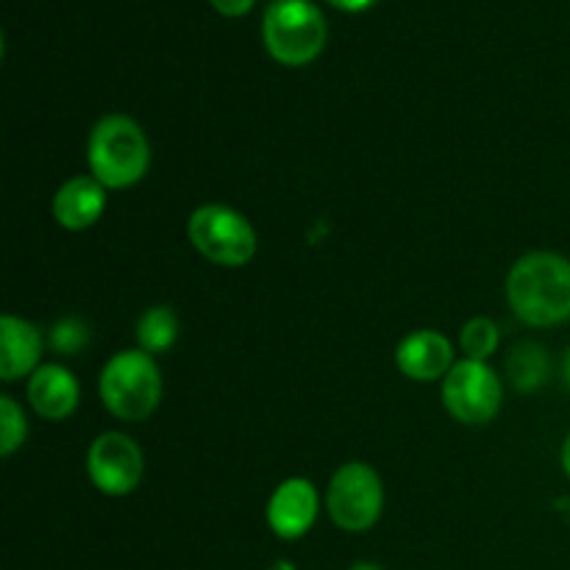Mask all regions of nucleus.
Wrapping results in <instances>:
<instances>
[{
  "label": "nucleus",
  "mask_w": 570,
  "mask_h": 570,
  "mask_svg": "<svg viewBox=\"0 0 570 570\" xmlns=\"http://www.w3.org/2000/svg\"><path fill=\"white\" fill-rule=\"evenodd\" d=\"M507 304L527 326L570 321V259L551 250L521 256L507 276Z\"/></svg>",
  "instance_id": "obj_1"
},
{
  "label": "nucleus",
  "mask_w": 570,
  "mask_h": 570,
  "mask_svg": "<svg viewBox=\"0 0 570 570\" xmlns=\"http://www.w3.org/2000/svg\"><path fill=\"white\" fill-rule=\"evenodd\" d=\"M87 165L106 189H128L142 181L150 167L142 126L128 115L100 117L87 139Z\"/></svg>",
  "instance_id": "obj_2"
},
{
  "label": "nucleus",
  "mask_w": 570,
  "mask_h": 570,
  "mask_svg": "<svg viewBox=\"0 0 570 570\" xmlns=\"http://www.w3.org/2000/svg\"><path fill=\"white\" fill-rule=\"evenodd\" d=\"M100 401L126 423H139L156 412L161 401L159 365L142 348H128L111 356L100 371Z\"/></svg>",
  "instance_id": "obj_3"
},
{
  "label": "nucleus",
  "mask_w": 570,
  "mask_h": 570,
  "mask_svg": "<svg viewBox=\"0 0 570 570\" xmlns=\"http://www.w3.org/2000/svg\"><path fill=\"white\" fill-rule=\"evenodd\" d=\"M326 17L312 0H273L262 20L265 48L278 65L304 67L326 48Z\"/></svg>",
  "instance_id": "obj_4"
},
{
  "label": "nucleus",
  "mask_w": 570,
  "mask_h": 570,
  "mask_svg": "<svg viewBox=\"0 0 570 570\" xmlns=\"http://www.w3.org/2000/svg\"><path fill=\"white\" fill-rule=\"evenodd\" d=\"M187 234L193 248L220 267H245L259 245L248 217L223 204L198 206L189 215Z\"/></svg>",
  "instance_id": "obj_5"
},
{
  "label": "nucleus",
  "mask_w": 570,
  "mask_h": 570,
  "mask_svg": "<svg viewBox=\"0 0 570 570\" xmlns=\"http://www.w3.org/2000/svg\"><path fill=\"white\" fill-rule=\"evenodd\" d=\"M326 510L343 532H367L384 510L382 476L367 462H345L328 482Z\"/></svg>",
  "instance_id": "obj_6"
},
{
  "label": "nucleus",
  "mask_w": 570,
  "mask_h": 570,
  "mask_svg": "<svg viewBox=\"0 0 570 570\" xmlns=\"http://www.w3.org/2000/svg\"><path fill=\"white\" fill-rule=\"evenodd\" d=\"M504 401V384L488 362L460 360L443 379V404L465 426L493 421Z\"/></svg>",
  "instance_id": "obj_7"
},
{
  "label": "nucleus",
  "mask_w": 570,
  "mask_h": 570,
  "mask_svg": "<svg viewBox=\"0 0 570 570\" xmlns=\"http://www.w3.org/2000/svg\"><path fill=\"white\" fill-rule=\"evenodd\" d=\"M142 449L122 432H104L87 451V476L95 490L111 499L134 493L142 482Z\"/></svg>",
  "instance_id": "obj_8"
},
{
  "label": "nucleus",
  "mask_w": 570,
  "mask_h": 570,
  "mask_svg": "<svg viewBox=\"0 0 570 570\" xmlns=\"http://www.w3.org/2000/svg\"><path fill=\"white\" fill-rule=\"evenodd\" d=\"M321 495L315 484L304 476H289L273 490L267 501V527L282 540H298L315 527Z\"/></svg>",
  "instance_id": "obj_9"
},
{
  "label": "nucleus",
  "mask_w": 570,
  "mask_h": 570,
  "mask_svg": "<svg viewBox=\"0 0 570 570\" xmlns=\"http://www.w3.org/2000/svg\"><path fill=\"white\" fill-rule=\"evenodd\" d=\"M395 365L412 382H438L449 376L454 362V345L434 328H417L406 334L395 348Z\"/></svg>",
  "instance_id": "obj_10"
},
{
  "label": "nucleus",
  "mask_w": 570,
  "mask_h": 570,
  "mask_svg": "<svg viewBox=\"0 0 570 570\" xmlns=\"http://www.w3.org/2000/svg\"><path fill=\"white\" fill-rule=\"evenodd\" d=\"M28 404L45 421H67V417L76 412L78 399H81V387H78V379L72 376V371H67L65 365H39L37 371L28 376Z\"/></svg>",
  "instance_id": "obj_11"
},
{
  "label": "nucleus",
  "mask_w": 570,
  "mask_h": 570,
  "mask_svg": "<svg viewBox=\"0 0 570 570\" xmlns=\"http://www.w3.org/2000/svg\"><path fill=\"white\" fill-rule=\"evenodd\" d=\"M106 187L95 176H76L53 195V220L67 232H87L104 217Z\"/></svg>",
  "instance_id": "obj_12"
},
{
  "label": "nucleus",
  "mask_w": 570,
  "mask_h": 570,
  "mask_svg": "<svg viewBox=\"0 0 570 570\" xmlns=\"http://www.w3.org/2000/svg\"><path fill=\"white\" fill-rule=\"evenodd\" d=\"M42 343V334L31 321L17 315L0 317V379L17 382L37 371Z\"/></svg>",
  "instance_id": "obj_13"
},
{
  "label": "nucleus",
  "mask_w": 570,
  "mask_h": 570,
  "mask_svg": "<svg viewBox=\"0 0 570 570\" xmlns=\"http://www.w3.org/2000/svg\"><path fill=\"white\" fill-rule=\"evenodd\" d=\"M551 360L546 354L543 345L538 343H521L510 351L507 356V376H510L512 387L521 393H532L549 382Z\"/></svg>",
  "instance_id": "obj_14"
},
{
  "label": "nucleus",
  "mask_w": 570,
  "mask_h": 570,
  "mask_svg": "<svg viewBox=\"0 0 570 570\" xmlns=\"http://www.w3.org/2000/svg\"><path fill=\"white\" fill-rule=\"evenodd\" d=\"M178 340V315L173 306H150L137 321V343L145 354H165Z\"/></svg>",
  "instance_id": "obj_15"
},
{
  "label": "nucleus",
  "mask_w": 570,
  "mask_h": 570,
  "mask_svg": "<svg viewBox=\"0 0 570 570\" xmlns=\"http://www.w3.org/2000/svg\"><path fill=\"white\" fill-rule=\"evenodd\" d=\"M499 326H495L490 317H473V321H468L460 332V348L462 354H465V360L488 362L490 356L499 351Z\"/></svg>",
  "instance_id": "obj_16"
},
{
  "label": "nucleus",
  "mask_w": 570,
  "mask_h": 570,
  "mask_svg": "<svg viewBox=\"0 0 570 570\" xmlns=\"http://www.w3.org/2000/svg\"><path fill=\"white\" fill-rule=\"evenodd\" d=\"M28 421L22 406L11 395H0V454L11 456L26 445Z\"/></svg>",
  "instance_id": "obj_17"
},
{
  "label": "nucleus",
  "mask_w": 570,
  "mask_h": 570,
  "mask_svg": "<svg viewBox=\"0 0 570 570\" xmlns=\"http://www.w3.org/2000/svg\"><path fill=\"white\" fill-rule=\"evenodd\" d=\"M48 343L53 345V351H59V354L65 356L78 354V351L89 343L87 323H81L78 317H65V321H59L50 328Z\"/></svg>",
  "instance_id": "obj_18"
},
{
  "label": "nucleus",
  "mask_w": 570,
  "mask_h": 570,
  "mask_svg": "<svg viewBox=\"0 0 570 570\" xmlns=\"http://www.w3.org/2000/svg\"><path fill=\"white\" fill-rule=\"evenodd\" d=\"M209 3L226 17H243L254 9V0H209Z\"/></svg>",
  "instance_id": "obj_19"
},
{
  "label": "nucleus",
  "mask_w": 570,
  "mask_h": 570,
  "mask_svg": "<svg viewBox=\"0 0 570 570\" xmlns=\"http://www.w3.org/2000/svg\"><path fill=\"white\" fill-rule=\"evenodd\" d=\"M332 6H337V9L343 11H365L371 9L373 3H379V0H328Z\"/></svg>",
  "instance_id": "obj_20"
},
{
  "label": "nucleus",
  "mask_w": 570,
  "mask_h": 570,
  "mask_svg": "<svg viewBox=\"0 0 570 570\" xmlns=\"http://www.w3.org/2000/svg\"><path fill=\"white\" fill-rule=\"evenodd\" d=\"M562 471L570 479V434L566 438V443H562Z\"/></svg>",
  "instance_id": "obj_21"
},
{
  "label": "nucleus",
  "mask_w": 570,
  "mask_h": 570,
  "mask_svg": "<svg viewBox=\"0 0 570 570\" xmlns=\"http://www.w3.org/2000/svg\"><path fill=\"white\" fill-rule=\"evenodd\" d=\"M557 512H560V515L566 518V521H570V499L557 501Z\"/></svg>",
  "instance_id": "obj_22"
},
{
  "label": "nucleus",
  "mask_w": 570,
  "mask_h": 570,
  "mask_svg": "<svg viewBox=\"0 0 570 570\" xmlns=\"http://www.w3.org/2000/svg\"><path fill=\"white\" fill-rule=\"evenodd\" d=\"M267 570H295V566H293V562H287V560H276Z\"/></svg>",
  "instance_id": "obj_23"
},
{
  "label": "nucleus",
  "mask_w": 570,
  "mask_h": 570,
  "mask_svg": "<svg viewBox=\"0 0 570 570\" xmlns=\"http://www.w3.org/2000/svg\"><path fill=\"white\" fill-rule=\"evenodd\" d=\"M348 570H382V568L373 566V562H356V566H351Z\"/></svg>",
  "instance_id": "obj_24"
},
{
  "label": "nucleus",
  "mask_w": 570,
  "mask_h": 570,
  "mask_svg": "<svg viewBox=\"0 0 570 570\" xmlns=\"http://www.w3.org/2000/svg\"><path fill=\"white\" fill-rule=\"evenodd\" d=\"M566 379H568V384H570V351H568V360H566Z\"/></svg>",
  "instance_id": "obj_25"
}]
</instances>
